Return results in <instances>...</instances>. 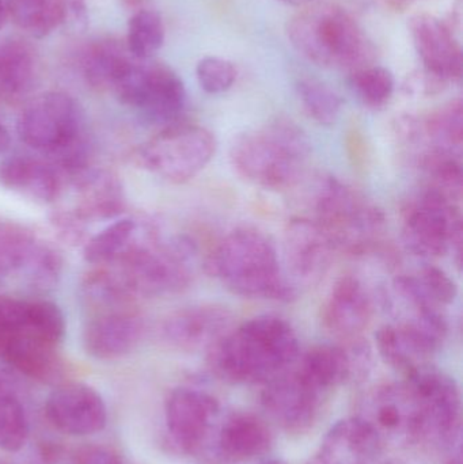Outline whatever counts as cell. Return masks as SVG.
Instances as JSON below:
<instances>
[{
	"instance_id": "1",
	"label": "cell",
	"mask_w": 463,
	"mask_h": 464,
	"mask_svg": "<svg viewBox=\"0 0 463 464\" xmlns=\"http://www.w3.org/2000/svg\"><path fill=\"white\" fill-rule=\"evenodd\" d=\"M298 356L295 330L277 315L255 316L208 348L212 372L230 383H266L285 372Z\"/></svg>"
},
{
	"instance_id": "2",
	"label": "cell",
	"mask_w": 463,
	"mask_h": 464,
	"mask_svg": "<svg viewBox=\"0 0 463 464\" xmlns=\"http://www.w3.org/2000/svg\"><path fill=\"white\" fill-rule=\"evenodd\" d=\"M204 269L238 296L276 302L296 297L275 243L257 228L238 227L225 235L206 256Z\"/></svg>"
},
{
	"instance_id": "3",
	"label": "cell",
	"mask_w": 463,
	"mask_h": 464,
	"mask_svg": "<svg viewBox=\"0 0 463 464\" xmlns=\"http://www.w3.org/2000/svg\"><path fill=\"white\" fill-rule=\"evenodd\" d=\"M291 45L304 59L329 70L353 71L374 64L375 48L355 18L336 3L302 5L287 22Z\"/></svg>"
},
{
	"instance_id": "4",
	"label": "cell",
	"mask_w": 463,
	"mask_h": 464,
	"mask_svg": "<svg viewBox=\"0 0 463 464\" xmlns=\"http://www.w3.org/2000/svg\"><path fill=\"white\" fill-rule=\"evenodd\" d=\"M309 139L288 120H276L258 130L239 135L230 149L236 176L266 190L291 189L306 174Z\"/></svg>"
},
{
	"instance_id": "5",
	"label": "cell",
	"mask_w": 463,
	"mask_h": 464,
	"mask_svg": "<svg viewBox=\"0 0 463 464\" xmlns=\"http://www.w3.org/2000/svg\"><path fill=\"white\" fill-rule=\"evenodd\" d=\"M19 139L45 155L60 173L73 177L87 166L84 117L71 95L48 92L33 98L16 122Z\"/></svg>"
},
{
	"instance_id": "6",
	"label": "cell",
	"mask_w": 463,
	"mask_h": 464,
	"mask_svg": "<svg viewBox=\"0 0 463 464\" xmlns=\"http://www.w3.org/2000/svg\"><path fill=\"white\" fill-rule=\"evenodd\" d=\"M313 208L315 222L328 232L337 253L388 256L383 242L385 212L350 185L336 177H323L318 184Z\"/></svg>"
},
{
	"instance_id": "7",
	"label": "cell",
	"mask_w": 463,
	"mask_h": 464,
	"mask_svg": "<svg viewBox=\"0 0 463 464\" xmlns=\"http://www.w3.org/2000/svg\"><path fill=\"white\" fill-rule=\"evenodd\" d=\"M196 253L195 243L188 237L163 242L146 228L109 265L122 276L135 296H162L189 288Z\"/></svg>"
},
{
	"instance_id": "8",
	"label": "cell",
	"mask_w": 463,
	"mask_h": 464,
	"mask_svg": "<svg viewBox=\"0 0 463 464\" xmlns=\"http://www.w3.org/2000/svg\"><path fill=\"white\" fill-rule=\"evenodd\" d=\"M214 133L196 124H170L133 152L139 168L171 182L195 179L217 154Z\"/></svg>"
},
{
	"instance_id": "9",
	"label": "cell",
	"mask_w": 463,
	"mask_h": 464,
	"mask_svg": "<svg viewBox=\"0 0 463 464\" xmlns=\"http://www.w3.org/2000/svg\"><path fill=\"white\" fill-rule=\"evenodd\" d=\"M402 239L408 250L423 258H439L449 251L462 264V214L459 204L431 190L402 206Z\"/></svg>"
},
{
	"instance_id": "10",
	"label": "cell",
	"mask_w": 463,
	"mask_h": 464,
	"mask_svg": "<svg viewBox=\"0 0 463 464\" xmlns=\"http://www.w3.org/2000/svg\"><path fill=\"white\" fill-rule=\"evenodd\" d=\"M405 378L418 401L420 441L450 447L453 451L454 446L461 447V392L456 379L429 362Z\"/></svg>"
},
{
	"instance_id": "11",
	"label": "cell",
	"mask_w": 463,
	"mask_h": 464,
	"mask_svg": "<svg viewBox=\"0 0 463 464\" xmlns=\"http://www.w3.org/2000/svg\"><path fill=\"white\" fill-rule=\"evenodd\" d=\"M113 94L144 119L160 124L176 121L187 103V90L178 73L151 60L139 62Z\"/></svg>"
},
{
	"instance_id": "12",
	"label": "cell",
	"mask_w": 463,
	"mask_h": 464,
	"mask_svg": "<svg viewBox=\"0 0 463 464\" xmlns=\"http://www.w3.org/2000/svg\"><path fill=\"white\" fill-rule=\"evenodd\" d=\"M356 417L371 428L383 447L420 443L418 401L407 382L381 384L370 390Z\"/></svg>"
},
{
	"instance_id": "13",
	"label": "cell",
	"mask_w": 463,
	"mask_h": 464,
	"mask_svg": "<svg viewBox=\"0 0 463 464\" xmlns=\"http://www.w3.org/2000/svg\"><path fill=\"white\" fill-rule=\"evenodd\" d=\"M45 416L59 432L76 438L102 432L108 409L102 395L84 383L59 384L46 398Z\"/></svg>"
},
{
	"instance_id": "14",
	"label": "cell",
	"mask_w": 463,
	"mask_h": 464,
	"mask_svg": "<svg viewBox=\"0 0 463 464\" xmlns=\"http://www.w3.org/2000/svg\"><path fill=\"white\" fill-rule=\"evenodd\" d=\"M337 250L328 232L312 218L296 217L285 228V256L291 276L313 285L323 280L333 264Z\"/></svg>"
},
{
	"instance_id": "15",
	"label": "cell",
	"mask_w": 463,
	"mask_h": 464,
	"mask_svg": "<svg viewBox=\"0 0 463 464\" xmlns=\"http://www.w3.org/2000/svg\"><path fill=\"white\" fill-rule=\"evenodd\" d=\"M219 414V402L208 392L179 387L166 402V427L174 446L184 454L203 447Z\"/></svg>"
},
{
	"instance_id": "16",
	"label": "cell",
	"mask_w": 463,
	"mask_h": 464,
	"mask_svg": "<svg viewBox=\"0 0 463 464\" xmlns=\"http://www.w3.org/2000/svg\"><path fill=\"white\" fill-rule=\"evenodd\" d=\"M424 72L445 83L461 81L462 49L451 27L431 13L413 14L408 22Z\"/></svg>"
},
{
	"instance_id": "17",
	"label": "cell",
	"mask_w": 463,
	"mask_h": 464,
	"mask_svg": "<svg viewBox=\"0 0 463 464\" xmlns=\"http://www.w3.org/2000/svg\"><path fill=\"white\" fill-rule=\"evenodd\" d=\"M261 401L272 421L288 433L306 432L314 424L323 395L298 371L266 382Z\"/></svg>"
},
{
	"instance_id": "18",
	"label": "cell",
	"mask_w": 463,
	"mask_h": 464,
	"mask_svg": "<svg viewBox=\"0 0 463 464\" xmlns=\"http://www.w3.org/2000/svg\"><path fill=\"white\" fill-rule=\"evenodd\" d=\"M374 315L371 294L361 278L342 275L337 278L321 308V324L340 341L363 334Z\"/></svg>"
},
{
	"instance_id": "19",
	"label": "cell",
	"mask_w": 463,
	"mask_h": 464,
	"mask_svg": "<svg viewBox=\"0 0 463 464\" xmlns=\"http://www.w3.org/2000/svg\"><path fill=\"white\" fill-rule=\"evenodd\" d=\"M233 314L223 305H193L169 315L162 334L166 343L181 351L208 349L233 329Z\"/></svg>"
},
{
	"instance_id": "20",
	"label": "cell",
	"mask_w": 463,
	"mask_h": 464,
	"mask_svg": "<svg viewBox=\"0 0 463 464\" xmlns=\"http://www.w3.org/2000/svg\"><path fill=\"white\" fill-rule=\"evenodd\" d=\"M143 333V319L132 308L97 313L84 324V351L103 362L121 359L138 348Z\"/></svg>"
},
{
	"instance_id": "21",
	"label": "cell",
	"mask_w": 463,
	"mask_h": 464,
	"mask_svg": "<svg viewBox=\"0 0 463 464\" xmlns=\"http://www.w3.org/2000/svg\"><path fill=\"white\" fill-rule=\"evenodd\" d=\"M73 209L87 222L119 217L127 207L124 185L119 174L105 168H86L72 177Z\"/></svg>"
},
{
	"instance_id": "22",
	"label": "cell",
	"mask_w": 463,
	"mask_h": 464,
	"mask_svg": "<svg viewBox=\"0 0 463 464\" xmlns=\"http://www.w3.org/2000/svg\"><path fill=\"white\" fill-rule=\"evenodd\" d=\"M0 185L43 204L54 203L63 192L60 171L52 163L16 155L0 163Z\"/></svg>"
},
{
	"instance_id": "23",
	"label": "cell",
	"mask_w": 463,
	"mask_h": 464,
	"mask_svg": "<svg viewBox=\"0 0 463 464\" xmlns=\"http://www.w3.org/2000/svg\"><path fill=\"white\" fill-rule=\"evenodd\" d=\"M383 444L359 417L342 420L323 439L318 457L328 464H375Z\"/></svg>"
},
{
	"instance_id": "24",
	"label": "cell",
	"mask_w": 463,
	"mask_h": 464,
	"mask_svg": "<svg viewBox=\"0 0 463 464\" xmlns=\"http://www.w3.org/2000/svg\"><path fill=\"white\" fill-rule=\"evenodd\" d=\"M40 78V56L22 38L0 41V98L19 101L30 94Z\"/></svg>"
},
{
	"instance_id": "25",
	"label": "cell",
	"mask_w": 463,
	"mask_h": 464,
	"mask_svg": "<svg viewBox=\"0 0 463 464\" xmlns=\"http://www.w3.org/2000/svg\"><path fill=\"white\" fill-rule=\"evenodd\" d=\"M0 357L14 370L41 383H56L64 375V362L56 346L16 334L8 338Z\"/></svg>"
},
{
	"instance_id": "26",
	"label": "cell",
	"mask_w": 463,
	"mask_h": 464,
	"mask_svg": "<svg viewBox=\"0 0 463 464\" xmlns=\"http://www.w3.org/2000/svg\"><path fill=\"white\" fill-rule=\"evenodd\" d=\"M140 60L128 51L127 44L116 38L95 41L82 57L87 82L95 89L113 92Z\"/></svg>"
},
{
	"instance_id": "27",
	"label": "cell",
	"mask_w": 463,
	"mask_h": 464,
	"mask_svg": "<svg viewBox=\"0 0 463 464\" xmlns=\"http://www.w3.org/2000/svg\"><path fill=\"white\" fill-rule=\"evenodd\" d=\"M272 433L268 425L255 414H234L223 425L219 433V451L233 462L263 457L272 447Z\"/></svg>"
},
{
	"instance_id": "28",
	"label": "cell",
	"mask_w": 463,
	"mask_h": 464,
	"mask_svg": "<svg viewBox=\"0 0 463 464\" xmlns=\"http://www.w3.org/2000/svg\"><path fill=\"white\" fill-rule=\"evenodd\" d=\"M377 349L386 364L405 376L429 364L431 352L404 324H385L375 334Z\"/></svg>"
},
{
	"instance_id": "29",
	"label": "cell",
	"mask_w": 463,
	"mask_h": 464,
	"mask_svg": "<svg viewBox=\"0 0 463 464\" xmlns=\"http://www.w3.org/2000/svg\"><path fill=\"white\" fill-rule=\"evenodd\" d=\"M298 372L323 395L350 381V359L342 345H317L304 354Z\"/></svg>"
},
{
	"instance_id": "30",
	"label": "cell",
	"mask_w": 463,
	"mask_h": 464,
	"mask_svg": "<svg viewBox=\"0 0 463 464\" xmlns=\"http://www.w3.org/2000/svg\"><path fill=\"white\" fill-rule=\"evenodd\" d=\"M421 144L426 150H442L461 155L463 143V105L450 101L429 116L420 119ZM423 151V152H424Z\"/></svg>"
},
{
	"instance_id": "31",
	"label": "cell",
	"mask_w": 463,
	"mask_h": 464,
	"mask_svg": "<svg viewBox=\"0 0 463 464\" xmlns=\"http://www.w3.org/2000/svg\"><path fill=\"white\" fill-rule=\"evenodd\" d=\"M419 166L426 176V189L459 204L463 192L461 155L442 150H427L421 152Z\"/></svg>"
},
{
	"instance_id": "32",
	"label": "cell",
	"mask_w": 463,
	"mask_h": 464,
	"mask_svg": "<svg viewBox=\"0 0 463 464\" xmlns=\"http://www.w3.org/2000/svg\"><path fill=\"white\" fill-rule=\"evenodd\" d=\"M7 18L27 34L43 38L64 24L59 0H3Z\"/></svg>"
},
{
	"instance_id": "33",
	"label": "cell",
	"mask_w": 463,
	"mask_h": 464,
	"mask_svg": "<svg viewBox=\"0 0 463 464\" xmlns=\"http://www.w3.org/2000/svg\"><path fill=\"white\" fill-rule=\"evenodd\" d=\"M30 436L29 420L21 398L5 378H0V451L19 452Z\"/></svg>"
},
{
	"instance_id": "34",
	"label": "cell",
	"mask_w": 463,
	"mask_h": 464,
	"mask_svg": "<svg viewBox=\"0 0 463 464\" xmlns=\"http://www.w3.org/2000/svg\"><path fill=\"white\" fill-rule=\"evenodd\" d=\"M138 232V222L130 218L111 223L86 240L83 247L84 261L101 266L111 264L133 242Z\"/></svg>"
},
{
	"instance_id": "35",
	"label": "cell",
	"mask_w": 463,
	"mask_h": 464,
	"mask_svg": "<svg viewBox=\"0 0 463 464\" xmlns=\"http://www.w3.org/2000/svg\"><path fill=\"white\" fill-rule=\"evenodd\" d=\"M40 242L24 226L0 219V276L22 275Z\"/></svg>"
},
{
	"instance_id": "36",
	"label": "cell",
	"mask_w": 463,
	"mask_h": 464,
	"mask_svg": "<svg viewBox=\"0 0 463 464\" xmlns=\"http://www.w3.org/2000/svg\"><path fill=\"white\" fill-rule=\"evenodd\" d=\"M165 43V24L158 11L140 8L128 22V51L139 60H151Z\"/></svg>"
},
{
	"instance_id": "37",
	"label": "cell",
	"mask_w": 463,
	"mask_h": 464,
	"mask_svg": "<svg viewBox=\"0 0 463 464\" xmlns=\"http://www.w3.org/2000/svg\"><path fill=\"white\" fill-rule=\"evenodd\" d=\"M299 100L310 119L321 125L336 124L342 101L336 90L315 78H304L296 84Z\"/></svg>"
},
{
	"instance_id": "38",
	"label": "cell",
	"mask_w": 463,
	"mask_h": 464,
	"mask_svg": "<svg viewBox=\"0 0 463 464\" xmlns=\"http://www.w3.org/2000/svg\"><path fill=\"white\" fill-rule=\"evenodd\" d=\"M350 83L356 97L370 109H382L391 102L396 81L391 70L370 64L350 73Z\"/></svg>"
},
{
	"instance_id": "39",
	"label": "cell",
	"mask_w": 463,
	"mask_h": 464,
	"mask_svg": "<svg viewBox=\"0 0 463 464\" xmlns=\"http://www.w3.org/2000/svg\"><path fill=\"white\" fill-rule=\"evenodd\" d=\"M21 335L57 346L65 335V319L59 305L46 300L27 303Z\"/></svg>"
},
{
	"instance_id": "40",
	"label": "cell",
	"mask_w": 463,
	"mask_h": 464,
	"mask_svg": "<svg viewBox=\"0 0 463 464\" xmlns=\"http://www.w3.org/2000/svg\"><path fill=\"white\" fill-rule=\"evenodd\" d=\"M62 267L63 259L59 251L41 240L22 275L32 288L43 291L57 283Z\"/></svg>"
},
{
	"instance_id": "41",
	"label": "cell",
	"mask_w": 463,
	"mask_h": 464,
	"mask_svg": "<svg viewBox=\"0 0 463 464\" xmlns=\"http://www.w3.org/2000/svg\"><path fill=\"white\" fill-rule=\"evenodd\" d=\"M198 84L208 94H222L234 86L236 68L223 57L206 56L196 65Z\"/></svg>"
},
{
	"instance_id": "42",
	"label": "cell",
	"mask_w": 463,
	"mask_h": 464,
	"mask_svg": "<svg viewBox=\"0 0 463 464\" xmlns=\"http://www.w3.org/2000/svg\"><path fill=\"white\" fill-rule=\"evenodd\" d=\"M413 276L423 294L437 307L442 308L456 302L458 296V286L445 270L429 265L423 267L418 275Z\"/></svg>"
},
{
	"instance_id": "43",
	"label": "cell",
	"mask_w": 463,
	"mask_h": 464,
	"mask_svg": "<svg viewBox=\"0 0 463 464\" xmlns=\"http://www.w3.org/2000/svg\"><path fill=\"white\" fill-rule=\"evenodd\" d=\"M87 223L73 208L57 209L51 217L52 227L68 245L86 243Z\"/></svg>"
},
{
	"instance_id": "44",
	"label": "cell",
	"mask_w": 463,
	"mask_h": 464,
	"mask_svg": "<svg viewBox=\"0 0 463 464\" xmlns=\"http://www.w3.org/2000/svg\"><path fill=\"white\" fill-rule=\"evenodd\" d=\"M26 300L0 295V335L10 338L21 334L27 311Z\"/></svg>"
},
{
	"instance_id": "45",
	"label": "cell",
	"mask_w": 463,
	"mask_h": 464,
	"mask_svg": "<svg viewBox=\"0 0 463 464\" xmlns=\"http://www.w3.org/2000/svg\"><path fill=\"white\" fill-rule=\"evenodd\" d=\"M73 464H125L124 459L108 447L86 446L72 455Z\"/></svg>"
},
{
	"instance_id": "46",
	"label": "cell",
	"mask_w": 463,
	"mask_h": 464,
	"mask_svg": "<svg viewBox=\"0 0 463 464\" xmlns=\"http://www.w3.org/2000/svg\"><path fill=\"white\" fill-rule=\"evenodd\" d=\"M62 5L64 24H70L73 29H84L89 22L86 0H59Z\"/></svg>"
},
{
	"instance_id": "47",
	"label": "cell",
	"mask_w": 463,
	"mask_h": 464,
	"mask_svg": "<svg viewBox=\"0 0 463 464\" xmlns=\"http://www.w3.org/2000/svg\"><path fill=\"white\" fill-rule=\"evenodd\" d=\"M32 464H73L72 457H65L60 447L43 446L33 459Z\"/></svg>"
},
{
	"instance_id": "48",
	"label": "cell",
	"mask_w": 463,
	"mask_h": 464,
	"mask_svg": "<svg viewBox=\"0 0 463 464\" xmlns=\"http://www.w3.org/2000/svg\"><path fill=\"white\" fill-rule=\"evenodd\" d=\"M11 144L10 133H8L7 128L3 124L2 120H0V154L5 152V150H8Z\"/></svg>"
},
{
	"instance_id": "49",
	"label": "cell",
	"mask_w": 463,
	"mask_h": 464,
	"mask_svg": "<svg viewBox=\"0 0 463 464\" xmlns=\"http://www.w3.org/2000/svg\"><path fill=\"white\" fill-rule=\"evenodd\" d=\"M5 19H7V13H5V3L0 0V29L5 26Z\"/></svg>"
},
{
	"instance_id": "50",
	"label": "cell",
	"mask_w": 463,
	"mask_h": 464,
	"mask_svg": "<svg viewBox=\"0 0 463 464\" xmlns=\"http://www.w3.org/2000/svg\"><path fill=\"white\" fill-rule=\"evenodd\" d=\"M282 2L287 3V5H306L309 3L315 2V0H282Z\"/></svg>"
},
{
	"instance_id": "51",
	"label": "cell",
	"mask_w": 463,
	"mask_h": 464,
	"mask_svg": "<svg viewBox=\"0 0 463 464\" xmlns=\"http://www.w3.org/2000/svg\"><path fill=\"white\" fill-rule=\"evenodd\" d=\"M258 464H287L285 460L279 459V458H271V459L263 460Z\"/></svg>"
},
{
	"instance_id": "52",
	"label": "cell",
	"mask_w": 463,
	"mask_h": 464,
	"mask_svg": "<svg viewBox=\"0 0 463 464\" xmlns=\"http://www.w3.org/2000/svg\"><path fill=\"white\" fill-rule=\"evenodd\" d=\"M383 464H418V463L410 462V460L393 459V460H389V462H385Z\"/></svg>"
},
{
	"instance_id": "53",
	"label": "cell",
	"mask_w": 463,
	"mask_h": 464,
	"mask_svg": "<svg viewBox=\"0 0 463 464\" xmlns=\"http://www.w3.org/2000/svg\"><path fill=\"white\" fill-rule=\"evenodd\" d=\"M448 464H462L461 457L459 455H457L456 458H451L450 462Z\"/></svg>"
},
{
	"instance_id": "54",
	"label": "cell",
	"mask_w": 463,
	"mask_h": 464,
	"mask_svg": "<svg viewBox=\"0 0 463 464\" xmlns=\"http://www.w3.org/2000/svg\"><path fill=\"white\" fill-rule=\"evenodd\" d=\"M309 464H328V463L323 462V460L321 459V458L318 457V455H317V457H315L314 459H313L312 462H310Z\"/></svg>"
},
{
	"instance_id": "55",
	"label": "cell",
	"mask_w": 463,
	"mask_h": 464,
	"mask_svg": "<svg viewBox=\"0 0 463 464\" xmlns=\"http://www.w3.org/2000/svg\"><path fill=\"white\" fill-rule=\"evenodd\" d=\"M0 464H8V463L5 462V460L0 459Z\"/></svg>"
},
{
	"instance_id": "56",
	"label": "cell",
	"mask_w": 463,
	"mask_h": 464,
	"mask_svg": "<svg viewBox=\"0 0 463 464\" xmlns=\"http://www.w3.org/2000/svg\"><path fill=\"white\" fill-rule=\"evenodd\" d=\"M2 278H3L2 276H0V280H2Z\"/></svg>"
}]
</instances>
